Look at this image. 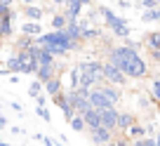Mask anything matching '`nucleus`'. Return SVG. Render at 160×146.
Masks as SVG:
<instances>
[{
	"label": "nucleus",
	"instance_id": "obj_1",
	"mask_svg": "<svg viewBox=\"0 0 160 146\" xmlns=\"http://www.w3.org/2000/svg\"><path fill=\"white\" fill-rule=\"evenodd\" d=\"M106 61H111L113 66H118L125 78H134V80H141V78L148 76V66L141 59L139 54V43H130L125 45H111L106 50Z\"/></svg>",
	"mask_w": 160,
	"mask_h": 146
},
{
	"label": "nucleus",
	"instance_id": "obj_2",
	"mask_svg": "<svg viewBox=\"0 0 160 146\" xmlns=\"http://www.w3.org/2000/svg\"><path fill=\"white\" fill-rule=\"evenodd\" d=\"M33 43L40 45V47H45V50L52 52L54 57H64V54H68V52L78 50V43L68 40V38L64 35V31H47V33L38 35Z\"/></svg>",
	"mask_w": 160,
	"mask_h": 146
},
{
	"label": "nucleus",
	"instance_id": "obj_3",
	"mask_svg": "<svg viewBox=\"0 0 160 146\" xmlns=\"http://www.w3.org/2000/svg\"><path fill=\"white\" fill-rule=\"evenodd\" d=\"M99 14H101V21L106 24V28H111V33L113 35H118V38H130V33H132V28H130V24H127L122 17H118L113 10H108V7H99Z\"/></svg>",
	"mask_w": 160,
	"mask_h": 146
},
{
	"label": "nucleus",
	"instance_id": "obj_4",
	"mask_svg": "<svg viewBox=\"0 0 160 146\" xmlns=\"http://www.w3.org/2000/svg\"><path fill=\"white\" fill-rule=\"evenodd\" d=\"M101 64L104 61H97V59H90V61H80V71H82V80H80V87H92L101 85L104 83V76H101Z\"/></svg>",
	"mask_w": 160,
	"mask_h": 146
},
{
	"label": "nucleus",
	"instance_id": "obj_5",
	"mask_svg": "<svg viewBox=\"0 0 160 146\" xmlns=\"http://www.w3.org/2000/svg\"><path fill=\"white\" fill-rule=\"evenodd\" d=\"M90 90L87 87H78V90H66V99H68V106L75 113H85L90 108Z\"/></svg>",
	"mask_w": 160,
	"mask_h": 146
},
{
	"label": "nucleus",
	"instance_id": "obj_6",
	"mask_svg": "<svg viewBox=\"0 0 160 146\" xmlns=\"http://www.w3.org/2000/svg\"><path fill=\"white\" fill-rule=\"evenodd\" d=\"M101 76H104V83L115 85V87H122V85L127 83L125 73H122L118 66H113L111 61H104V64H101Z\"/></svg>",
	"mask_w": 160,
	"mask_h": 146
},
{
	"label": "nucleus",
	"instance_id": "obj_7",
	"mask_svg": "<svg viewBox=\"0 0 160 146\" xmlns=\"http://www.w3.org/2000/svg\"><path fill=\"white\" fill-rule=\"evenodd\" d=\"M80 26V40L87 43V40H97V38H101V28L99 26H94L92 21H85V19H80L78 21Z\"/></svg>",
	"mask_w": 160,
	"mask_h": 146
},
{
	"label": "nucleus",
	"instance_id": "obj_8",
	"mask_svg": "<svg viewBox=\"0 0 160 146\" xmlns=\"http://www.w3.org/2000/svg\"><path fill=\"white\" fill-rule=\"evenodd\" d=\"M118 108L115 106H111V108H104V111H99V120H101V127H106V130L115 132V125H118Z\"/></svg>",
	"mask_w": 160,
	"mask_h": 146
},
{
	"label": "nucleus",
	"instance_id": "obj_9",
	"mask_svg": "<svg viewBox=\"0 0 160 146\" xmlns=\"http://www.w3.org/2000/svg\"><path fill=\"white\" fill-rule=\"evenodd\" d=\"M87 99H90V108H97V111H104V108H111V106H113L104 94H101L99 87H92V90H90V97H87Z\"/></svg>",
	"mask_w": 160,
	"mask_h": 146
},
{
	"label": "nucleus",
	"instance_id": "obj_10",
	"mask_svg": "<svg viewBox=\"0 0 160 146\" xmlns=\"http://www.w3.org/2000/svg\"><path fill=\"white\" fill-rule=\"evenodd\" d=\"M113 137H115V132L106 130V127H97V130L90 132V141H92V144H97V146H106Z\"/></svg>",
	"mask_w": 160,
	"mask_h": 146
},
{
	"label": "nucleus",
	"instance_id": "obj_11",
	"mask_svg": "<svg viewBox=\"0 0 160 146\" xmlns=\"http://www.w3.org/2000/svg\"><path fill=\"white\" fill-rule=\"evenodd\" d=\"M101 90V94L106 97V99L111 101V104H120V99H122V92H120V87H115V85H108V83H101V85H97Z\"/></svg>",
	"mask_w": 160,
	"mask_h": 146
},
{
	"label": "nucleus",
	"instance_id": "obj_12",
	"mask_svg": "<svg viewBox=\"0 0 160 146\" xmlns=\"http://www.w3.org/2000/svg\"><path fill=\"white\" fill-rule=\"evenodd\" d=\"M134 123H137V118L132 116V113L120 111V113H118V125H115V132H118V134H125V132L130 130Z\"/></svg>",
	"mask_w": 160,
	"mask_h": 146
},
{
	"label": "nucleus",
	"instance_id": "obj_13",
	"mask_svg": "<svg viewBox=\"0 0 160 146\" xmlns=\"http://www.w3.org/2000/svg\"><path fill=\"white\" fill-rule=\"evenodd\" d=\"M21 14L26 17V21H40L45 17V7L40 5H24L21 7Z\"/></svg>",
	"mask_w": 160,
	"mask_h": 146
},
{
	"label": "nucleus",
	"instance_id": "obj_14",
	"mask_svg": "<svg viewBox=\"0 0 160 146\" xmlns=\"http://www.w3.org/2000/svg\"><path fill=\"white\" fill-rule=\"evenodd\" d=\"M82 120H85V130H87V132H92V130H97V127H101L99 111H97V108H87V111L82 113Z\"/></svg>",
	"mask_w": 160,
	"mask_h": 146
},
{
	"label": "nucleus",
	"instance_id": "obj_15",
	"mask_svg": "<svg viewBox=\"0 0 160 146\" xmlns=\"http://www.w3.org/2000/svg\"><path fill=\"white\" fill-rule=\"evenodd\" d=\"M54 76H59L57 64H52V66H38V71H35V80H40V83H47L50 78H54Z\"/></svg>",
	"mask_w": 160,
	"mask_h": 146
},
{
	"label": "nucleus",
	"instance_id": "obj_16",
	"mask_svg": "<svg viewBox=\"0 0 160 146\" xmlns=\"http://www.w3.org/2000/svg\"><path fill=\"white\" fill-rule=\"evenodd\" d=\"M42 90L47 92V97H57L59 92H64V85H61V78L59 76H54V78H50L47 83H42Z\"/></svg>",
	"mask_w": 160,
	"mask_h": 146
},
{
	"label": "nucleus",
	"instance_id": "obj_17",
	"mask_svg": "<svg viewBox=\"0 0 160 146\" xmlns=\"http://www.w3.org/2000/svg\"><path fill=\"white\" fill-rule=\"evenodd\" d=\"M21 35H28V38H38V35H42V26H40V21H26L24 26H21Z\"/></svg>",
	"mask_w": 160,
	"mask_h": 146
},
{
	"label": "nucleus",
	"instance_id": "obj_18",
	"mask_svg": "<svg viewBox=\"0 0 160 146\" xmlns=\"http://www.w3.org/2000/svg\"><path fill=\"white\" fill-rule=\"evenodd\" d=\"M144 45H146L148 52L158 50V47H160V31H151V33H146L144 35Z\"/></svg>",
	"mask_w": 160,
	"mask_h": 146
},
{
	"label": "nucleus",
	"instance_id": "obj_19",
	"mask_svg": "<svg viewBox=\"0 0 160 146\" xmlns=\"http://www.w3.org/2000/svg\"><path fill=\"white\" fill-rule=\"evenodd\" d=\"M66 17H64V12H52V17H50V28L52 31H64L66 28Z\"/></svg>",
	"mask_w": 160,
	"mask_h": 146
},
{
	"label": "nucleus",
	"instance_id": "obj_20",
	"mask_svg": "<svg viewBox=\"0 0 160 146\" xmlns=\"http://www.w3.org/2000/svg\"><path fill=\"white\" fill-rule=\"evenodd\" d=\"M64 35L68 38V40H73V43H78V45H82V40H80V26H78V24H66Z\"/></svg>",
	"mask_w": 160,
	"mask_h": 146
},
{
	"label": "nucleus",
	"instance_id": "obj_21",
	"mask_svg": "<svg viewBox=\"0 0 160 146\" xmlns=\"http://www.w3.org/2000/svg\"><path fill=\"white\" fill-rule=\"evenodd\" d=\"M5 71H7V73H14V76H17V73H21V61H19V57H17V54H12L10 59L5 61Z\"/></svg>",
	"mask_w": 160,
	"mask_h": 146
},
{
	"label": "nucleus",
	"instance_id": "obj_22",
	"mask_svg": "<svg viewBox=\"0 0 160 146\" xmlns=\"http://www.w3.org/2000/svg\"><path fill=\"white\" fill-rule=\"evenodd\" d=\"M141 21H144V24H151V21H160V7H153V10H144V12H141Z\"/></svg>",
	"mask_w": 160,
	"mask_h": 146
},
{
	"label": "nucleus",
	"instance_id": "obj_23",
	"mask_svg": "<svg viewBox=\"0 0 160 146\" xmlns=\"http://www.w3.org/2000/svg\"><path fill=\"white\" fill-rule=\"evenodd\" d=\"M31 45H33V38H28V35H19V38H17V43H14L17 52H26Z\"/></svg>",
	"mask_w": 160,
	"mask_h": 146
},
{
	"label": "nucleus",
	"instance_id": "obj_24",
	"mask_svg": "<svg viewBox=\"0 0 160 146\" xmlns=\"http://www.w3.org/2000/svg\"><path fill=\"white\" fill-rule=\"evenodd\" d=\"M71 127H73L75 132H85V120H82V113H75L73 118H71V123H68Z\"/></svg>",
	"mask_w": 160,
	"mask_h": 146
},
{
	"label": "nucleus",
	"instance_id": "obj_25",
	"mask_svg": "<svg viewBox=\"0 0 160 146\" xmlns=\"http://www.w3.org/2000/svg\"><path fill=\"white\" fill-rule=\"evenodd\" d=\"M106 146H130V139H127V134H118V132H115V137Z\"/></svg>",
	"mask_w": 160,
	"mask_h": 146
},
{
	"label": "nucleus",
	"instance_id": "obj_26",
	"mask_svg": "<svg viewBox=\"0 0 160 146\" xmlns=\"http://www.w3.org/2000/svg\"><path fill=\"white\" fill-rule=\"evenodd\" d=\"M151 97H153V101L160 106V78H155V80L151 83Z\"/></svg>",
	"mask_w": 160,
	"mask_h": 146
},
{
	"label": "nucleus",
	"instance_id": "obj_27",
	"mask_svg": "<svg viewBox=\"0 0 160 146\" xmlns=\"http://www.w3.org/2000/svg\"><path fill=\"white\" fill-rule=\"evenodd\" d=\"M40 92H42V83H40V80H33V83L28 85V94L33 97V99H38Z\"/></svg>",
	"mask_w": 160,
	"mask_h": 146
},
{
	"label": "nucleus",
	"instance_id": "obj_28",
	"mask_svg": "<svg viewBox=\"0 0 160 146\" xmlns=\"http://www.w3.org/2000/svg\"><path fill=\"white\" fill-rule=\"evenodd\" d=\"M35 113H38L45 123H52V116H50V111H47V106H35Z\"/></svg>",
	"mask_w": 160,
	"mask_h": 146
},
{
	"label": "nucleus",
	"instance_id": "obj_29",
	"mask_svg": "<svg viewBox=\"0 0 160 146\" xmlns=\"http://www.w3.org/2000/svg\"><path fill=\"white\" fill-rule=\"evenodd\" d=\"M139 7H144V10H153V7H158V0H139Z\"/></svg>",
	"mask_w": 160,
	"mask_h": 146
},
{
	"label": "nucleus",
	"instance_id": "obj_30",
	"mask_svg": "<svg viewBox=\"0 0 160 146\" xmlns=\"http://www.w3.org/2000/svg\"><path fill=\"white\" fill-rule=\"evenodd\" d=\"M148 54H151V61L160 64V47H158V50H153V52H148Z\"/></svg>",
	"mask_w": 160,
	"mask_h": 146
},
{
	"label": "nucleus",
	"instance_id": "obj_31",
	"mask_svg": "<svg viewBox=\"0 0 160 146\" xmlns=\"http://www.w3.org/2000/svg\"><path fill=\"white\" fill-rule=\"evenodd\" d=\"M141 146H155V139L153 137H144V139H141Z\"/></svg>",
	"mask_w": 160,
	"mask_h": 146
},
{
	"label": "nucleus",
	"instance_id": "obj_32",
	"mask_svg": "<svg viewBox=\"0 0 160 146\" xmlns=\"http://www.w3.org/2000/svg\"><path fill=\"white\" fill-rule=\"evenodd\" d=\"M35 106H47V97H45V94H40L38 99H35Z\"/></svg>",
	"mask_w": 160,
	"mask_h": 146
},
{
	"label": "nucleus",
	"instance_id": "obj_33",
	"mask_svg": "<svg viewBox=\"0 0 160 146\" xmlns=\"http://www.w3.org/2000/svg\"><path fill=\"white\" fill-rule=\"evenodd\" d=\"M130 5H132V0H118V7H120V10H127Z\"/></svg>",
	"mask_w": 160,
	"mask_h": 146
},
{
	"label": "nucleus",
	"instance_id": "obj_34",
	"mask_svg": "<svg viewBox=\"0 0 160 146\" xmlns=\"http://www.w3.org/2000/svg\"><path fill=\"white\" fill-rule=\"evenodd\" d=\"M52 5H57V7H66V3H68V0H50Z\"/></svg>",
	"mask_w": 160,
	"mask_h": 146
},
{
	"label": "nucleus",
	"instance_id": "obj_35",
	"mask_svg": "<svg viewBox=\"0 0 160 146\" xmlns=\"http://www.w3.org/2000/svg\"><path fill=\"white\" fill-rule=\"evenodd\" d=\"M40 141H42V144H45V146H54V141H52L50 137H42V139H40Z\"/></svg>",
	"mask_w": 160,
	"mask_h": 146
},
{
	"label": "nucleus",
	"instance_id": "obj_36",
	"mask_svg": "<svg viewBox=\"0 0 160 146\" xmlns=\"http://www.w3.org/2000/svg\"><path fill=\"white\" fill-rule=\"evenodd\" d=\"M0 5H2V7H12V5H14V0H0Z\"/></svg>",
	"mask_w": 160,
	"mask_h": 146
},
{
	"label": "nucleus",
	"instance_id": "obj_37",
	"mask_svg": "<svg viewBox=\"0 0 160 146\" xmlns=\"http://www.w3.org/2000/svg\"><path fill=\"white\" fill-rule=\"evenodd\" d=\"M10 10H12V7H2V5H0V17H5V14H10Z\"/></svg>",
	"mask_w": 160,
	"mask_h": 146
},
{
	"label": "nucleus",
	"instance_id": "obj_38",
	"mask_svg": "<svg viewBox=\"0 0 160 146\" xmlns=\"http://www.w3.org/2000/svg\"><path fill=\"white\" fill-rule=\"evenodd\" d=\"M17 3H21V5H35L38 0H17Z\"/></svg>",
	"mask_w": 160,
	"mask_h": 146
},
{
	"label": "nucleus",
	"instance_id": "obj_39",
	"mask_svg": "<svg viewBox=\"0 0 160 146\" xmlns=\"http://www.w3.org/2000/svg\"><path fill=\"white\" fill-rule=\"evenodd\" d=\"M130 146H141V139H134V141H130Z\"/></svg>",
	"mask_w": 160,
	"mask_h": 146
},
{
	"label": "nucleus",
	"instance_id": "obj_40",
	"mask_svg": "<svg viewBox=\"0 0 160 146\" xmlns=\"http://www.w3.org/2000/svg\"><path fill=\"white\" fill-rule=\"evenodd\" d=\"M153 139H155V146H160V132H158V134L153 137Z\"/></svg>",
	"mask_w": 160,
	"mask_h": 146
},
{
	"label": "nucleus",
	"instance_id": "obj_41",
	"mask_svg": "<svg viewBox=\"0 0 160 146\" xmlns=\"http://www.w3.org/2000/svg\"><path fill=\"white\" fill-rule=\"evenodd\" d=\"M5 125H7V120H5L2 116H0V127H5Z\"/></svg>",
	"mask_w": 160,
	"mask_h": 146
},
{
	"label": "nucleus",
	"instance_id": "obj_42",
	"mask_svg": "<svg viewBox=\"0 0 160 146\" xmlns=\"http://www.w3.org/2000/svg\"><path fill=\"white\" fill-rule=\"evenodd\" d=\"M0 146H10V144H7V141H0Z\"/></svg>",
	"mask_w": 160,
	"mask_h": 146
},
{
	"label": "nucleus",
	"instance_id": "obj_43",
	"mask_svg": "<svg viewBox=\"0 0 160 146\" xmlns=\"http://www.w3.org/2000/svg\"><path fill=\"white\" fill-rule=\"evenodd\" d=\"M38 3H50V0H38Z\"/></svg>",
	"mask_w": 160,
	"mask_h": 146
},
{
	"label": "nucleus",
	"instance_id": "obj_44",
	"mask_svg": "<svg viewBox=\"0 0 160 146\" xmlns=\"http://www.w3.org/2000/svg\"><path fill=\"white\" fill-rule=\"evenodd\" d=\"M54 146H66V144H54Z\"/></svg>",
	"mask_w": 160,
	"mask_h": 146
},
{
	"label": "nucleus",
	"instance_id": "obj_45",
	"mask_svg": "<svg viewBox=\"0 0 160 146\" xmlns=\"http://www.w3.org/2000/svg\"><path fill=\"white\" fill-rule=\"evenodd\" d=\"M158 7H160V0H158Z\"/></svg>",
	"mask_w": 160,
	"mask_h": 146
},
{
	"label": "nucleus",
	"instance_id": "obj_46",
	"mask_svg": "<svg viewBox=\"0 0 160 146\" xmlns=\"http://www.w3.org/2000/svg\"><path fill=\"white\" fill-rule=\"evenodd\" d=\"M158 78H160V71H158Z\"/></svg>",
	"mask_w": 160,
	"mask_h": 146
},
{
	"label": "nucleus",
	"instance_id": "obj_47",
	"mask_svg": "<svg viewBox=\"0 0 160 146\" xmlns=\"http://www.w3.org/2000/svg\"><path fill=\"white\" fill-rule=\"evenodd\" d=\"M0 141H2V137H0Z\"/></svg>",
	"mask_w": 160,
	"mask_h": 146
}]
</instances>
